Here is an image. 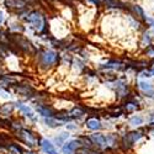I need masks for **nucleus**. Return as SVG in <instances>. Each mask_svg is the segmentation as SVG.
I'll list each match as a JSON object with an SVG mask.
<instances>
[{
    "instance_id": "1",
    "label": "nucleus",
    "mask_w": 154,
    "mask_h": 154,
    "mask_svg": "<svg viewBox=\"0 0 154 154\" xmlns=\"http://www.w3.org/2000/svg\"><path fill=\"white\" fill-rule=\"evenodd\" d=\"M27 21L31 25H33V27L37 29L38 31H42L43 27H45V19H43V16L40 14V12H37V11L32 12V14L27 17Z\"/></svg>"
},
{
    "instance_id": "2",
    "label": "nucleus",
    "mask_w": 154,
    "mask_h": 154,
    "mask_svg": "<svg viewBox=\"0 0 154 154\" xmlns=\"http://www.w3.org/2000/svg\"><path fill=\"white\" fill-rule=\"evenodd\" d=\"M41 59H42V63L45 66H53V64H56L58 60V54L54 52V51H46V52L42 54Z\"/></svg>"
},
{
    "instance_id": "3",
    "label": "nucleus",
    "mask_w": 154,
    "mask_h": 154,
    "mask_svg": "<svg viewBox=\"0 0 154 154\" xmlns=\"http://www.w3.org/2000/svg\"><path fill=\"white\" fill-rule=\"evenodd\" d=\"M91 139L94 140V142L97 146H100V147H109V137L107 136L96 133V134H93L91 136Z\"/></svg>"
},
{
    "instance_id": "4",
    "label": "nucleus",
    "mask_w": 154,
    "mask_h": 154,
    "mask_svg": "<svg viewBox=\"0 0 154 154\" xmlns=\"http://www.w3.org/2000/svg\"><path fill=\"white\" fill-rule=\"evenodd\" d=\"M41 147L46 154H58V152L56 150L53 144L51 143L48 139H41Z\"/></svg>"
},
{
    "instance_id": "5",
    "label": "nucleus",
    "mask_w": 154,
    "mask_h": 154,
    "mask_svg": "<svg viewBox=\"0 0 154 154\" xmlns=\"http://www.w3.org/2000/svg\"><path fill=\"white\" fill-rule=\"evenodd\" d=\"M16 107L21 111V112H23L25 115H26L27 117H30L32 121H36V116H35V113H33V111L29 107V106H26V105H23V104H21V102H16Z\"/></svg>"
},
{
    "instance_id": "6",
    "label": "nucleus",
    "mask_w": 154,
    "mask_h": 154,
    "mask_svg": "<svg viewBox=\"0 0 154 154\" xmlns=\"http://www.w3.org/2000/svg\"><path fill=\"white\" fill-rule=\"evenodd\" d=\"M78 146H79V142L78 140H69V142H67L66 144H64V147H63V153L64 154H73V152L78 148Z\"/></svg>"
},
{
    "instance_id": "7",
    "label": "nucleus",
    "mask_w": 154,
    "mask_h": 154,
    "mask_svg": "<svg viewBox=\"0 0 154 154\" xmlns=\"http://www.w3.org/2000/svg\"><path fill=\"white\" fill-rule=\"evenodd\" d=\"M20 136H21L25 140H26L29 144H31V146H35V144H36V138H35V136H33L31 132H29V131H26V130H21V131H20Z\"/></svg>"
},
{
    "instance_id": "8",
    "label": "nucleus",
    "mask_w": 154,
    "mask_h": 154,
    "mask_svg": "<svg viewBox=\"0 0 154 154\" xmlns=\"http://www.w3.org/2000/svg\"><path fill=\"white\" fill-rule=\"evenodd\" d=\"M142 137V134L138 133V132H131V133H128L126 137H125V143L127 144H133L134 142H137V140Z\"/></svg>"
},
{
    "instance_id": "9",
    "label": "nucleus",
    "mask_w": 154,
    "mask_h": 154,
    "mask_svg": "<svg viewBox=\"0 0 154 154\" xmlns=\"http://www.w3.org/2000/svg\"><path fill=\"white\" fill-rule=\"evenodd\" d=\"M5 4L8 8H11V9H22L25 6V3L22 0H6Z\"/></svg>"
},
{
    "instance_id": "10",
    "label": "nucleus",
    "mask_w": 154,
    "mask_h": 154,
    "mask_svg": "<svg viewBox=\"0 0 154 154\" xmlns=\"http://www.w3.org/2000/svg\"><path fill=\"white\" fill-rule=\"evenodd\" d=\"M86 127L89 130H93V131H96V130H100L101 128V122L96 119H90L86 121Z\"/></svg>"
},
{
    "instance_id": "11",
    "label": "nucleus",
    "mask_w": 154,
    "mask_h": 154,
    "mask_svg": "<svg viewBox=\"0 0 154 154\" xmlns=\"http://www.w3.org/2000/svg\"><path fill=\"white\" fill-rule=\"evenodd\" d=\"M17 43H19V46H20L21 48H23L25 51H27V52H33V47H32V45H31L27 40H25V38H21V40H20Z\"/></svg>"
},
{
    "instance_id": "12",
    "label": "nucleus",
    "mask_w": 154,
    "mask_h": 154,
    "mask_svg": "<svg viewBox=\"0 0 154 154\" xmlns=\"http://www.w3.org/2000/svg\"><path fill=\"white\" fill-rule=\"evenodd\" d=\"M132 10H133V12H134V14H136V15H137L139 19H142L143 21H146L147 16H146V14H144L143 9L140 8L139 5H133V6H132Z\"/></svg>"
},
{
    "instance_id": "13",
    "label": "nucleus",
    "mask_w": 154,
    "mask_h": 154,
    "mask_svg": "<svg viewBox=\"0 0 154 154\" xmlns=\"http://www.w3.org/2000/svg\"><path fill=\"white\" fill-rule=\"evenodd\" d=\"M150 42H152V36H150V33L147 31V32H144L143 36H142V45H143V47H149V46H150Z\"/></svg>"
},
{
    "instance_id": "14",
    "label": "nucleus",
    "mask_w": 154,
    "mask_h": 154,
    "mask_svg": "<svg viewBox=\"0 0 154 154\" xmlns=\"http://www.w3.org/2000/svg\"><path fill=\"white\" fill-rule=\"evenodd\" d=\"M37 111L40 112L42 116H45V117H52L53 116V112L51 111L49 109H47V107H43V106H40V107H37Z\"/></svg>"
},
{
    "instance_id": "15",
    "label": "nucleus",
    "mask_w": 154,
    "mask_h": 154,
    "mask_svg": "<svg viewBox=\"0 0 154 154\" xmlns=\"http://www.w3.org/2000/svg\"><path fill=\"white\" fill-rule=\"evenodd\" d=\"M15 90H16L17 93L22 94V95H26V96H29V94L33 91L32 89H31V88H29V86H19V88H16V89H15Z\"/></svg>"
},
{
    "instance_id": "16",
    "label": "nucleus",
    "mask_w": 154,
    "mask_h": 154,
    "mask_svg": "<svg viewBox=\"0 0 154 154\" xmlns=\"http://www.w3.org/2000/svg\"><path fill=\"white\" fill-rule=\"evenodd\" d=\"M45 122H46V125H47L48 127H52V128L60 126V122H57V121H56V120H53L52 117H48V119H46V120H45Z\"/></svg>"
},
{
    "instance_id": "17",
    "label": "nucleus",
    "mask_w": 154,
    "mask_h": 154,
    "mask_svg": "<svg viewBox=\"0 0 154 154\" xmlns=\"http://www.w3.org/2000/svg\"><path fill=\"white\" fill-rule=\"evenodd\" d=\"M139 88L142 89L143 91H146V93H148V91H150V90H153L152 89V85L149 84V83H147V82H139Z\"/></svg>"
},
{
    "instance_id": "18",
    "label": "nucleus",
    "mask_w": 154,
    "mask_h": 154,
    "mask_svg": "<svg viewBox=\"0 0 154 154\" xmlns=\"http://www.w3.org/2000/svg\"><path fill=\"white\" fill-rule=\"evenodd\" d=\"M130 123L132 126H139V125H142L143 123V117H140V116H134L130 120Z\"/></svg>"
},
{
    "instance_id": "19",
    "label": "nucleus",
    "mask_w": 154,
    "mask_h": 154,
    "mask_svg": "<svg viewBox=\"0 0 154 154\" xmlns=\"http://www.w3.org/2000/svg\"><path fill=\"white\" fill-rule=\"evenodd\" d=\"M82 115H83V110L75 107V109H73V110L69 112V117H80Z\"/></svg>"
},
{
    "instance_id": "20",
    "label": "nucleus",
    "mask_w": 154,
    "mask_h": 154,
    "mask_svg": "<svg viewBox=\"0 0 154 154\" xmlns=\"http://www.w3.org/2000/svg\"><path fill=\"white\" fill-rule=\"evenodd\" d=\"M147 56H149L150 58H154V48L152 46H149L147 48Z\"/></svg>"
},
{
    "instance_id": "21",
    "label": "nucleus",
    "mask_w": 154,
    "mask_h": 154,
    "mask_svg": "<svg viewBox=\"0 0 154 154\" xmlns=\"http://www.w3.org/2000/svg\"><path fill=\"white\" fill-rule=\"evenodd\" d=\"M137 107H138V106H137V105H134V104H127V106H126V109H127V111H128V112L134 111Z\"/></svg>"
},
{
    "instance_id": "22",
    "label": "nucleus",
    "mask_w": 154,
    "mask_h": 154,
    "mask_svg": "<svg viewBox=\"0 0 154 154\" xmlns=\"http://www.w3.org/2000/svg\"><path fill=\"white\" fill-rule=\"evenodd\" d=\"M11 109H12V106L10 105H5V106H3L2 109H0V112H2V113H4V111H6V112H10L11 111Z\"/></svg>"
},
{
    "instance_id": "23",
    "label": "nucleus",
    "mask_w": 154,
    "mask_h": 154,
    "mask_svg": "<svg viewBox=\"0 0 154 154\" xmlns=\"http://www.w3.org/2000/svg\"><path fill=\"white\" fill-rule=\"evenodd\" d=\"M66 138H68V134H67V133H62L60 137L57 138V142H58V143H62V142H63V139H66Z\"/></svg>"
},
{
    "instance_id": "24",
    "label": "nucleus",
    "mask_w": 154,
    "mask_h": 154,
    "mask_svg": "<svg viewBox=\"0 0 154 154\" xmlns=\"http://www.w3.org/2000/svg\"><path fill=\"white\" fill-rule=\"evenodd\" d=\"M10 150H11V152H14L15 154H20V149L16 148V147H14V146H11V147H10Z\"/></svg>"
},
{
    "instance_id": "25",
    "label": "nucleus",
    "mask_w": 154,
    "mask_h": 154,
    "mask_svg": "<svg viewBox=\"0 0 154 154\" xmlns=\"http://www.w3.org/2000/svg\"><path fill=\"white\" fill-rule=\"evenodd\" d=\"M3 20H4V17H3V14H2V12H0V23L3 22Z\"/></svg>"
},
{
    "instance_id": "26",
    "label": "nucleus",
    "mask_w": 154,
    "mask_h": 154,
    "mask_svg": "<svg viewBox=\"0 0 154 154\" xmlns=\"http://www.w3.org/2000/svg\"><path fill=\"white\" fill-rule=\"evenodd\" d=\"M149 73H150V76H152V75H154V67L150 69V72H149Z\"/></svg>"
},
{
    "instance_id": "27",
    "label": "nucleus",
    "mask_w": 154,
    "mask_h": 154,
    "mask_svg": "<svg viewBox=\"0 0 154 154\" xmlns=\"http://www.w3.org/2000/svg\"><path fill=\"white\" fill-rule=\"evenodd\" d=\"M23 2H29V3H35V2H37V0H23Z\"/></svg>"
},
{
    "instance_id": "28",
    "label": "nucleus",
    "mask_w": 154,
    "mask_h": 154,
    "mask_svg": "<svg viewBox=\"0 0 154 154\" xmlns=\"http://www.w3.org/2000/svg\"><path fill=\"white\" fill-rule=\"evenodd\" d=\"M27 154H35V153H27Z\"/></svg>"
},
{
    "instance_id": "29",
    "label": "nucleus",
    "mask_w": 154,
    "mask_h": 154,
    "mask_svg": "<svg viewBox=\"0 0 154 154\" xmlns=\"http://www.w3.org/2000/svg\"><path fill=\"white\" fill-rule=\"evenodd\" d=\"M105 2H110V0H105Z\"/></svg>"
}]
</instances>
